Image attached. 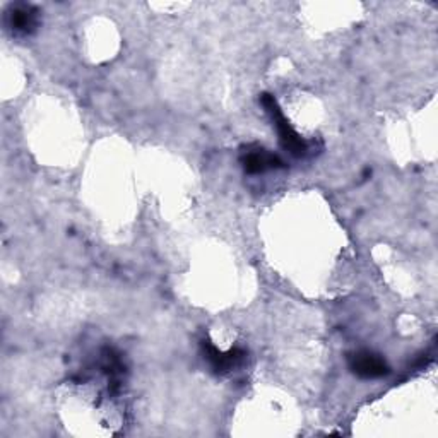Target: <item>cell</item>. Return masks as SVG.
<instances>
[{"instance_id": "obj_1", "label": "cell", "mask_w": 438, "mask_h": 438, "mask_svg": "<svg viewBox=\"0 0 438 438\" xmlns=\"http://www.w3.org/2000/svg\"><path fill=\"white\" fill-rule=\"evenodd\" d=\"M262 101H264V106H266L267 111H269L274 125L278 127L279 137H281V140H283V146L286 147L289 152H293V155H303V152L307 151V146H305V142L301 140L300 135L291 129V125L286 123V120H284V115L281 113L278 103H276L274 98L269 96V94H264Z\"/></svg>"}, {"instance_id": "obj_2", "label": "cell", "mask_w": 438, "mask_h": 438, "mask_svg": "<svg viewBox=\"0 0 438 438\" xmlns=\"http://www.w3.org/2000/svg\"><path fill=\"white\" fill-rule=\"evenodd\" d=\"M351 366H353V370L356 371L358 375H361V377L374 378V377H382L383 374H387L386 363L371 353L356 354V356L353 358Z\"/></svg>"}, {"instance_id": "obj_4", "label": "cell", "mask_w": 438, "mask_h": 438, "mask_svg": "<svg viewBox=\"0 0 438 438\" xmlns=\"http://www.w3.org/2000/svg\"><path fill=\"white\" fill-rule=\"evenodd\" d=\"M35 11L30 9V7H21V9H16L14 14H12V28H14L16 31L28 33L35 28Z\"/></svg>"}, {"instance_id": "obj_3", "label": "cell", "mask_w": 438, "mask_h": 438, "mask_svg": "<svg viewBox=\"0 0 438 438\" xmlns=\"http://www.w3.org/2000/svg\"><path fill=\"white\" fill-rule=\"evenodd\" d=\"M243 163H245L247 172H250V173H260V172H266V169H269V168L281 167V161L276 158V156H272L269 155V152H264V151L249 152L247 158L243 159Z\"/></svg>"}]
</instances>
